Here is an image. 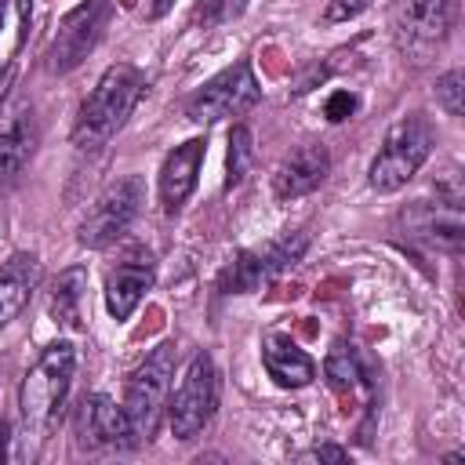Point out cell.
<instances>
[{
	"label": "cell",
	"mask_w": 465,
	"mask_h": 465,
	"mask_svg": "<svg viewBox=\"0 0 465 465\" xmlns=\"http://www.w3.org/2000/svg\"><path fill=\"white\" fill-rule=\"evenodd\" d=\"M4 7H7V0H0V25H4Z\"/></svg>",
	"instance_id": "obj_28"
},
{
	"label": "cell",
	"mask_w": 465,
	"mask_h": 465,
	"mask_svg": "<svg viewBox=\"0 0 465 465\" xmlns=\"http://www.w3.org/2000/svg\"><path fill=\"white\" fill-rule=\"evenodd\" d=\"M84 287H87V272L76 265V269H65L58 280H54V287H51V316H54V323H62V327H80V298H84Z\"/></svg>",
	"instance_id": "obj_18"
},
{
	"label": "cell",
	"mask_w": 465,
	"mask_h": 465,
	"mask_svg": "<svg viewBox=\"0 0 465 465\" xmlns=\"http://www.w3.org/2000/svg\"><path fill=\"white\" fill-rule=\"evenodd\" d=\"M352 109H356V94H349V91H334V94L327 98V105H323V113H327V120H331V124L345 120Z\"/></svg>",
	"instance_id": "obj_23"
},
{
	"label": "cell",
	"mask_w": 465,
	"mask_h": 465,
	"mask_svg": "<svg viewBox=\"0 0 465 465\" xmlns=\"http://www.w3.org/2000/svg\"><path fill=\"white\" fill-rule=\"evenodd\" d=\"M243 11V0H196L193 4V18L203 22V25H218V22H229Z\"/></svg>",
	"instance_id": "obj_22"
},
{
	"label": "cell",
	"mask_w": 465,
	"mask_h": 465,
	"mask_svg": "<svg viewBox=\"0 0 465 465\" xmlns=\"http://www.w3.org/2000/svg\"><path fill=\"white\" fill-rule=\"evenodd\" d=\"M258 98H262V87H258V80H254L251 62H236V65L222 69L218 76H211V80L189 98L185 113H189V120H196V124H214V120L247 113Z\"/></svg>",
	"instance_id": "obj_9"
},
{
	"label": "cell",
	"mask_w": 465,
	"mask_h": 465,
	"mask_svg": "<svg viewBox=\"0 0 465 465\" xmlns=\"http://www.w3.org/2000/svg\"><path fill=\"white\" fill-rule=\"evenodd\" d=\"M7 80H11V65L0 73V94H4V87H7Z\"/></svg>",
	"instance_id": "obj_27"
},
{
	"label": "cell",
	"mask_w": 465,
	"mask_h": 465,
	"mask_svg": "<svg viewBox=\"0 0 465 465\" xmlns=\"http://www.w3.org/2000/svg\"><path fill=\"white\" fill-rule=\"evenodd\" d=\"M254 167V138L243 124H236L229 131V153H225V189L240 185L247 178V171Z\"/></svg>",
	"instance_id": "obj_20"
},
{
	"label": "cell",
	"mask_w": 465,
	"mask_h": 465,
	"mask_svg": "<svg viewBox=\"0 0 465 465\" xmlns=\"http://www.w3.org/2000/svg\"><path fill=\"white\" fill-rule=\"evenodd\" d=\"M142 91H145V76L134 65H127V62L109 65L98 76L94 91L80 102V113H76V124H73L76 149H84V153L102 149L124 127V120L138 105Z\"/></svg>",
	"instance_id": "obj_2"
},
{
	"label": "cell",
	"mask_w": 465,
	"mask_h": 465,
	"mask_svg": "<svg viewBox=\"0 0 465 465\" xmlns=\"http://www.w3.org/2000/svg\"><path fill=\"white\" fill-rule=\"evenodd\" d=\"M142 196H145V189H142L138 174H127V178H116L113 185H105V193L94 200V207L87 211V218L80 225V243L91 251L116 243L127 232V225L134 222Z\"/></svg>",
	"instance_id": "obj_10"
},
{
	"label": "cell",
	"mask_w": 465,
	"mask_h": 465,
	"mask_svg": "<svg viewBox=\"0 0 465 465\" xmlns=\"http://www.w3.org/2000/svg\"><path fill=\"white\" fill-rule=\"evenodd\" d=\"M327 171H331V156H327L323 145H312V142L309 145H298L272 171V193H276V200L305 196V193H312V189L323 185Z\"/></svg>",
	"instance_id": "obj_14"
},
{
	"label": "cell",
	"mask_w": 465,
	"mask_h": 465,
	"mask_svg": "<svg viewBox=\"0 0 465 465\" xmlns=\"http://www.w3.org/2000/svg\"><path fill=\"white\" fill-rule=\"evenodd\" d=\"M36 116L25 98H15L0 109V182L22 174V167L36 153Z\"/></svg>",
	"instance_id": "obj_13"
},
{
	"label": "cell",
	"mask_w": 465,
	"mask_h": 465,
	"mask_svg": "<svg viewBox=\"0 0 465 465\" xmlns=\"http://www.w3.org/2000/svg\"><path fill=\"white\" fill-rule=\"evenodd\" d=\"M436 98H440V105H443L450 116H461V109H465V73H461V69L443 73L440 84H436Z\"/></svg>",
	"instance_id": "obj_21"
},
{
	"label": "cell",
	"mask_w": 465,
	"mask_h": 465,
	"mask_svg": "<svg viewBox=\"0 0 465 465\" xmlns=\"http://www.w3.org/2000/svg\"><path fill=\"white\" fill-rule=\"evenodd\" d=\"M454 15L458 0H392L389 25L400 54L414 65L432 62L454 29Z\"/></svg>",
	"instance_id": "obj_3"
},
{
	"label": "cell",
	"mask_w": 465,
	"mask_h": 465,
	"mask_svg": "<svg viewBox=\"0 0 465 465\" xmlns=\"http://www.w3.org/2000/svg\"><path fill=\"white\" fill-rule=\"evenodd\" d=\"M73 371H76V349L69 341L47 345L40 352V360L25 371L22 389H18V432L25 440V454H33L29 440L44 443L47 432L54 429L58 411L69 392V381H73Z\"/></svg>",
	"instance_id": "obj_1"
},
{
	"label": "cell",
	"mask_w": 465,
	"mask_h": 465,
	"mask_svg": "<svg viewBox=\"0 0 465 465\" xmlns=\"http://www.w3.org/2000/svg\"><path fill=\"white\" fill-rule=\"evenodd\" d=\"M15 7H18V40L25 36V29H29V18H33V0H15Z\"/></svg>",
	"instance_id": "obj_26"
},
{
	"label": "cell",
	"mask_w": 465,
	"mask_h": 465,
	"mask_svg": "<svg viewBox=\"0 0 465 465\" xmlns=\"http://www.w3.org/2000/svg\"><path fill=\"white\" fill-rule=\"evenodd\" d=\"M80 447L87 450H131L134 443H142L124 414V407H116L109 396H87L80 407Z\"/></svg>",
	"instance_id": "obj_12"
},
{
	"label": "cell",
	"mask_w": 465,
	"mask_h": 465,
	"mask_svg": "<svg viewBox=\"0 0 465 465\" xmlns=\"http://www.w3.org/2000/svg\"><path fill=\"white\" fill-rule=\"evenodd\" d=\"M429 153H432V127H429V120L418 116V113L396 120L389 127L378 156L371 160V171H367L371 189H378V193L403 189L418 174V167L429 160Z\"/></svg>",
	"instance_id": "obj_4"
},
{
	"label": "cell",
	"mask_w": 465,
	"mask_h": 465,
	"mask_svg": "<svg viewBox=\"0 0 465 465\" xmlns=\"http://www.w3.org/2000/svg\"><path fill=\"white\" fill-rule=\"evenodd\" d=\"M302 458H305V461H349V450L323 443V447H312V450H309V454H302Z\"/></svg>",
	"instance_id": "obj_25"
},
{
	"label": "cell",
	"mask_w": 465,
	"mask_h": 465,
	"mask_svg": "<svg viewBox=\"0 0 465 465\" xmlns=\"http://www.w3.org/2000/svg\"><path fill=\"white\" fill-rule=\"evenodd\" d=\"M36 283H40V262H36V254L18 251V254H11L4 262V269H0V327L11 323L25 309V302L36 291Z\"/></svg>",
	"instance_id": "obj_17"
},
{
	"label": "cell",
	"mask_w": 465,
	"mask_h": 465,
	"mask_svg": "<svg viewBox=\"0 0 465 465\" xmlns=\"http://www.w3.org/2000/svg\"><path fill=\"white\" fill-rule=\"evenodd\" d=\"M371 0H331V7H327V22H345V18H352V15H360L363 7H367Z\"/></svg>",
	"instance_id": "obj_24"
},
{
	"label": "cell",
	"mask_w": 465,
	"mask_h": 465,
	"mask_svg": "<svg viewBox=\"0 0 465 465\" xmlns=\"http://www.w3.org/2000/svg\"><path fill=\"white\" fill-rule=\"evenodd\" d=\"M171 378H174V341L156 345L138 371L127 378V396H124V414L134 429L138 440H153L167 392H171Z\"/></svg>",
	"instance_id": "obj_5"
},
{
	"label": "cell",
	"mask_w": 465,
	"mask_h": 465,
	"mask_svg": "<svg viewBox=\"0 0 465 465\" xmlns=\"http://www.w3.org/2000/svg\"><path fill=\"white\" fill-rule=\"evenodd\" d=\"M156 280V262L145 247H131L109 272H105V309L113 320H127L142 294L153 287Z\"/></svg>",
	"instance_id": "obj_11"
},
{
	"label": "cell",
	"mask_w": 465,
	"mask_h": 465,
	"mask_svg": "<svg viewBox=\"0 0 465 465\" xmlns=\"http://www.w3.org/2000/svg\"><path fill=\"white\" fill-rule=\"evenodd\" d=\"M309 247V236L305 232H287L265 247H254V251H240L236 258H229V265L222 269L218 276V291L222 294H247V291H258L262 283H269L272 276H280L283 269H291Z\"/></svg>",
	"instance_id": "obj_7"
},
{
	"label": "cell",
	"mask_w": 465,
	"mask_h": 465,
	"mask_svg": "<svg viewBox=\"0 0 465 465\" xmlns=\"http://www.w3.org/2000/svg\"><path fill=\"white\" fill-rule=\"evenodd\" d=\"M109 15H113V0H84L80 7H73L58 22V33L47 44V54H44L47 73L76 69L94 51V44L102 40V29H105Z\"/></svg>",
	"instance_id": "obj_8"
},
{
	"label": "cell",
	"mask_w": 465,
	"mask_h": 465,
	"mask_svg": "<svg viewBox=\"0 0 465 465\" xmlns=\"http://www.w3.org/2000/svg\"><path fill=\"white\" fill-rule=\"evenodd\" d=\"M262 363L269 371V378L280 385V389H302L316 378V363L312 356L291 338V334H269L262 341Z\"/></svg>",
	"instance_id": "obj_16"
},
{
	"label": "cell",
	"mask_w": 465,
	"mask_h": 465,
	"mask_svg": "<svg viewBox=\"0 0 465 465\" xmlns=\"http://www.w3.org/2000/svg\"><path fill=\"white\" fill-rule=\"evenodd\" d=\"M323 374L338 396H356L363 389V367H360L352 345H345V341H334V349L323 360Z\"/></svg>",
	"instance_id": "obj_19"
},
{
	"label": "cell",
	"mask_w": 465,
	"mask_h": 465,
	"mask_svg": "<svg viewBox=\"0 0 465 465\" xmlns=\"http://www.w3.org/2000/svg\"><path fill=\"white\" fill-rule=\"evenodd\" d=\"M207 153V142L203 138H189L182 145H174L167 156H163V167H160V203L167 214H174L189 193L196 189V174H200V160Z\"/></svg>",
	"instance_id": "obj_15"
},
{
	"label": "cell",
	"mask_w": 465,
	"mask_h": 465,
	"mask_svg": "<svg viewBox=\"0 0 465 465\" xmlns=\"http://www.w3.org/2000/svg\"><path fill=\"white\" fill-rule=\"evenodd\" d=\"M218 407V371L207 352H196L167 403V421L178 440H196Z\"/></svg>",
	"instance_id": "obj_6"
}]
</instances>
